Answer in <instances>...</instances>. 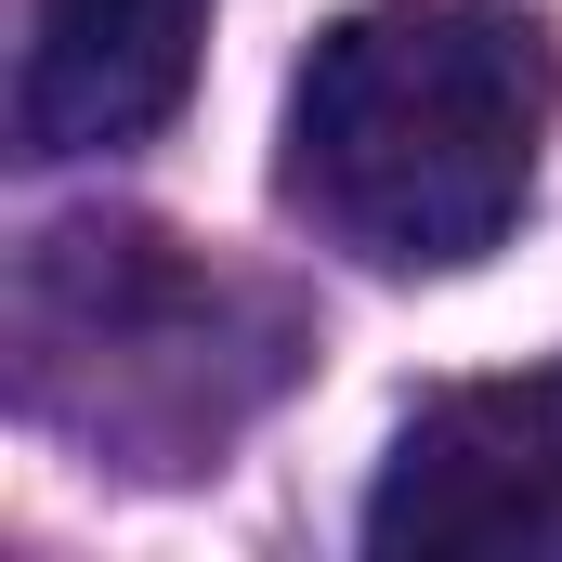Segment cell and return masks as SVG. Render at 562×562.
<instances>
[{
  "label": "cell",
  "instance_id": "1",
  "mask_svg": "<svg viewBox=\"0 0 562 562\" xmlns=\"http://www.w3.org/2000/svg\"><path fill=\"white\" fill-rule=\"evenodd\" d=\"M562 66L510 0H367L301 53L288 92V196L353 262H471L524 223Z\"/></svg>",
  "mask_w": 562,
  "mask_h": 562
},
{
  "label": "cell",
  "instance_id": "3",
  "mask_svg": "<svg viewBox=\"0 0 562 562\" xmlns=\"http://www.w3.org/2000/svg\"><path fill=\"white\" fill-rule=\"evenodd\" d=\"M196 40H210V0H40V40H26V79H13L26 157L144 144L196 92Z\"/></svg>",
  "mask_w": 562,
  "mask_h": 562
},
{
  "label": "cell",
  "instance_id": "2",
  "mask_svg": "<svg viewBox=\"0 0 562 562\" xmlns=\"http://www.w3.org/2000/svg\"><path fill=\"white\" fill-rule=\"evenodd\" d=\"M367 550L393 562H562V367L471 380L406 419Z\"/></svg>",
  "mask_w": 562,
  "mask_h": 562
}]
</instances>
